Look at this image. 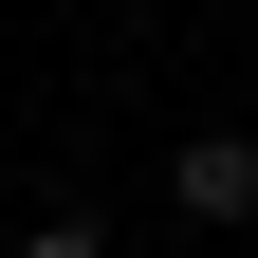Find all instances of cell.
<instances>
[{
  "label": "cell",
  "instance_id": "cell-1",
  "mask_svg": "<svg viewBox=\"0 0 258 258\" xmlns=\"http://www.w3.org/2000/svg\"><path fill=\"white\" fill-rule=\"evenodd\" d=\"M166 203L203 221V240H221V221H258V129H184V148H166Z\"/></svg>",
  "mask_w": 258,
  "mask_h": 258
},
{
  "label": "cell",
  "instance_id": "cell-2",
  "mask_svg": "<svg viewBox=\"0 0 258 258\" xmlns=\"http://www.w3.org/2000/svg\"><path fill=\"white\" fill-rule=\"evenodd\" d=\"M19 258H111V240H92V221H19Z\"/></svg>",
  "mask_w": 258,
  "mask_h": 258
}]
</instances>
